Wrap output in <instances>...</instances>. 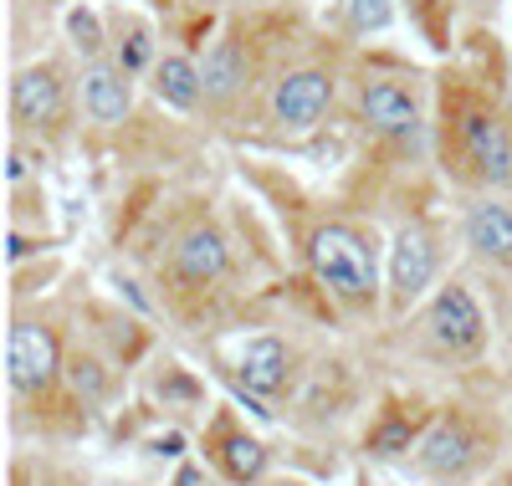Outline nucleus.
<instances>
[{
	"mask_svg": "<svg viewBox=\"0 0 512 486\" xmlns=\"http://www.w3.org/2000/svg\"><path fill=\"white\" fill-rule=\"evenodd\" d=\"M436 159L446 180L472 195H512V113L502 93L472 72L436 82Z\"/></svg>",
	"mask_w": 512,
	"mask_h": 486,
	"instance_id": "1",
	"label": "nucleus"
},
{
	"mask_svg": "<svg viewBox=\"0 0 512 486\" xmlns=\"http://www.w3.org/2000/svg\"><path fill=\"white\" fill-rule=\"evenodd\" d=\"M349 98H354L359 128L395 159L415 164L425 144H436V123H431V108H425L420 72L400 62H369L349 77Z\"/></svg>",
	"mask_w": 512,
	"mask_h": 486,
	"instance_id": "2",
	"label": "nucleus"
},
{
	"mask_svg": "<svg viewBox=\"0 0 512 486\" xmlns=\"http://www.w3.org/2000/svg\"><path fill=\"white\" fill-rule=\"evenodd\" d=\"M303 251L328 297H338L344 307L379 302V246L364 226H354V220H318Z\"/></svg>",
	"mask_w": 512,
	"mask_h": 486,
	"instance_id": "3",
	"label": "nucleus"
},
{
	"mask_svg": "<svg viewBox=\"0 0 512 486\" xmlns=\"http://www.w3.org/2000/svg\"><path fill=\"white\" fill-rule=\"evenodd\" d=\"M72 108H82L77 77L67 72L62 57H36V62L16 67V77H11V139H26L36 149L67 139Z\"/></svg>",
	"mask_w": 512,
	"mask_h": 486,
	"instance_id": "4",
	"label": "nucleus"
},
{
	"mask_svg": "<svg viewBox=\"0 0 512 486\" xmlns=\"http://www.w3.org/2000/svg\"><path fill=\"white\" fill-rule=\"evenodd\" d=\"M344 72L333 62H287L272 87H267V123L277 139H303L313 128H323V118L338 103Z\"/></svg>",
	"mask_w": 512,
	"mask_h": 486,
	"instance_id": "5",
	"label": "nucleus"
},
{
	"mask_svg": "<svg viewBox=\"0 0 512 486\" xmlns=\"http://www.w3.org/2000/svg\"><path fill=\"white\" fill-rule=\"evenodd\" d=\"M420 338L436 359H451V364L477 359L487 348V313H482L477 292L466 282L436 287L431 302H425V313H420Z\"/></svg>",
	"mask_w": 512,
	"mask_h": 486,
	"instance_id": "6",
	"label": "nucleus"
},
{
	"mask_svg": "<svg viewBox=\"0 0 512 486\" xmlns=\"http://www.w3.org/2000/svg\"><path fill=\"white\" fill-rule=\"evenodd\" d=\"M487 435L477 430V420L461 405H446L431 425H425L420 446H415V466L436 481H466L487 466Z\"/></svg>",
	"mask_w": 512,
	"mask_h": 486,
	"instance_id": "7",
	"label": "nucleus"
},
{
	"mask_svg": "<svg viewBox=\"0 0 512 486\" xmlns=\"http://www.w3.org/2000/svg\"><path fill=\"white\" fill-rule=\"evenodd\" d=\"M200 77H205V113H216V118H231L251 98L256 41H251V31L241 21L226 26L216 41H210V52L200 57Z\"/></svg>",
	"mask_w": 512,
	"mask_h": 486,
	"instance_id": "8",
	"label": "nucleus"
},
{
	"mask_svg": "<svg viewBox=\"0 0 512 486\" xmlns=\"http://www.w3.org/2000/svg\"><path fill=\"white\" fill-rule=\"evenodd\" d=\"M231 272V241L216 220H190V226L169 241V292H210Z\"/></svg>",
	"mask_w": 512,
	"mask_h": 486,
	"instance_id": "9",
	"label": "nucleus"
},
{
	"mask_svg": "<svg viewBox=\"0 0 512 486\" xmlns=\"http://www.w3.org/2000/svg\"><path fill=\"white\" fill-rule=\"evenodd\" d=\"M6 369H11V389L21 400L26 394H47L57 384V374L67 369L57 328L41 323V318H16L11 343H6Z\"/></svg>",
	"mask_w": 512,
	"mask_h": 486,
	"instance_id": "10",
	"label": "nucleus"
},
{
	"mask_svg": "<svg viewBox=\"0 0 512 486\" xmlns=\"http://www.w3.org/2000/svg\"><path fill=\"white\" fill-rule=\"evenodd\" d=\"M436 272H441V236L425 220L400 226L390 246V313H410L425 297V287L436 282Z\"/></svg>",
	"mask_w": 512,
	"mask_h": 486,
	"instance_id": "11",
	"label": "nucleus"
},
{
	"mask_svg": "<svg viewBox=\"0 0 512 486\" xmlns=\"http://www.w3.org/2000/svg\"><path fill=\"white\" fill-rule=\"evenodd\" d=\"M134 72L118 57H93L77 67V103L93 128H123L134 118Z\"/></svg>",
	"mask_w": 512,
	"mask_h": 486,
	"instance_id": "12",
	"label": "nucleus"
},
{
	"mask_svg": "<svg viewBox=\"0 0 512 486\" xmlns=\"http://www.w3.org/2000/svg\"><path fill=\"white\" fill-rule=\"evenodd\" d=\"M205 461L221 471V481L231 486H256L267 476V446L256 435H246V425L231 410H216L205 430Z\"/></svg>",
	"mask_w": 512,
	"mask_h": 486,
	"instance_id": "13",
	"label": "nucleus"
},
{
	"mask_svg": "<svg viewBox=\"0 0 512 486\" xmlns=\"http://www.w3.org/2000/svg\"><path fill=\"white\" fill-rule=\"evenodd\" d=\"M461 241L477 261L512 272V200L507 195H472L461 210Z\"/></svg>",
	"mask_w": 512,
	"mask_h": 486,
	"instance_id": "14",
	"label": "nucleus"
},
{
	"mask_svg": "<svg viewBox=\"0 0 512 486\" xmlns=\"http://www.w3.org/2000/svg\"><path fill=\"white\" fill-rule=\"evenodd\" d=\"M236 379L256 394V400H277V394L287 389V379H292V348L277 333L251 338L236 353Z\"/></svg>",
	"mask_w": 512,
	"mask_h": 486,
	"instance_id": "15",
	"label": "nucleus"
},
{
	"mask_svg": "<svg viewBox=\"0 0 512 486\" xmlns=\"http://www.w3.org/2000/svg\"><path fill=\"white\" fill-rule=\"evenodd\" d=\"M149 93L169 108V113H200L205 108V77L200 62L190 52H159L154 72H149Z\"/></svg>",
	"mask_w": 512,
	"mask_h": 486,
	"instance_id": "16",
	"label": "nucleus"
},
{
	"mask_svg": "<svg viewBox=\"0 0 512 486\" xmlns=\"http://www.w3.org/2000/svg\"><path fill=\"white\" fill-rule=\"evenodd\" d=\"M108 57H118L134 77H144V72H154V62H159V47H154V26L139 16V11H128V6H118V11H108Z\"/></svg>",
	"mask_w": 512,
	"mask_h": 486,
	"instance_id": "17",
	"label": "nucleus"
},
{
	"mask_svg": "<svg viewBox=\"0 0 512 486\" xmlns=\"http://www.w3.org/2000/svg\"><path fill=\"white\" fill-rule=\"evenodd\" d=\"M67 384H72V394H77V400L82 405H103L108 400V389H113V379H108V369H103V359H98V353H72V359H67Z\"/></svg>",
	"mask_w": 512,
	"mask_h": 486,
	"instance_id": "18",
	"label": "nucleus"
},
{
	"mask_svg": "<svg viewBox=\"0 0 512 486\" xmlns=\"http://www.w3.org/2000/svg\"><path fill=\"white\" fill-rule=\"evenodd\" d=\"M420 425L415 420H405L400 410H390V415H384L374 430H369V440H364V446H369V456H384V461H390V456H405V451H415L420 446Z\"/></svg>",
	"mask_w": 512,
	"mask_h": 486,
	"instance_id": "19",
	"label": "nucleus"
},
{
	"mask_svg": "<svg viewBox=\"0 0 512 486\" xmlns=\"http://www.w3.org/2000/svg\"><path fill=\"white\" fill-rule=\"evenodd\" d=\"M67 41H72V52L82 62H93V57H108V21L88 6H72L67 11Z\"/></svg>",
	"mask_w": 512,
	"mask_h": 486,
	"instance_id": "20",
	"label": "nucleus"
},
{
	"mask_svg": "<svg viewBox=\"0 0 512 486\" xmlns=\"http://www.w3.org/2000/svg\"><path fill=\"white\" fill-rule=\"evenodd\" d=\"M400 6L436 52H451V0H400Z\"/></svg>",
	"mask_w": 512,
	"mask_h": 486,
	"instance_id": "21",
	"label": "nucleus"
},
{
	"mask_svg": "<svg viewBox=\"0 0 512 486\" xmlns=\"http://www.w3.org/2000/svg\"><path fill=\"white\" fill-rule=\"evenodd\" d=\"M395 26V0H344V31L349 36H379Z\"/></svg>",
	"mask_w": 512,
	"mask_h": 486,
	"instance_id": "22",
	"label": "nucleus"
},
{
	"mask_svg": "<svg viewBox=\"0 0 512 486\" xmlns=\"http://www.w3.org/2000/svg\"><path fill=\"white\" fill-rule=\"evenodd\" d=\"M267 486H303V481H267Z\"/></svg>",
	"mask_w": 512,
	"mask_h": 486,
	"instance_id": "23",
	"label": "nucleus"
},
{
	"mask_svg": "<svg viewBox=\"0 0 512 486\" xmlns=\"http://www.w3.org/2000/svg\"><path fill=\"white\" fill-rule=\"evenodd\" d=\"M507 486H512V461H507Z\"/></svg>",
	"mask_w": 512,
	"mask_h": 486,
	"instance_id": "24",
	"label": "nucleus"
}]
</instances>
